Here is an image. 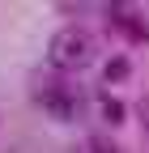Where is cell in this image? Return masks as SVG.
<instances>
[{
  "mask_svg": "<svg viewBox=\"0 0 149 153\" xmlns=\"http://www.w3.org/2000/svg\"><path fill=\"white\" fill-rule=\"evenodd\" d=\"M47 55L55 68H85L89 55H94V38H89L81 26H55V34L47 38Z\"/></svg>",
  "mask_w": 149,
  "mask_h": 153,
  "instance_id": "obj_1",
  "label": "cell"
},
{
  "mask_svg": "<svg viewBox=\"0 0 149 153\" xmlns=\"http://www.w3.org/2000/svg\"><path fill=\"white\" fill-rule=\"evenodd\" d=\"M111 22H115L128 38H136V43H149V17H145L136 4H111Z\"/></svg>",
  "mask_w": 149,
  "mask_h": 153,
  "instance_id": "obj_2",
  "label": "cell"
},
{
  "mask_svg": "<svg viewBox=\"0 0 149 153\" xmlns=\"http://www.w3.org/2000/svg\"><path fill=\"white\" fill-rule=\"evenodd\" d=\"M43 111L47 115H55V119H72V115H77V94H72L68 85H47L43 89Z\"/></svg>",
  "mask_w": 149,
  "mask_h": 153,
  "instance_id": "obj_3",
  "label": "cell"
},
{
  "mask_svg": "<svg viewBox=\"0 0 149 153\" xmlns=\"http://www.w3.org/2000/svg\"><path fill=\"white\" fill-rule=\"evenodd\" d=\"M102 119H107V128H119L124 119H128V106H124V98H115V94H102Z\"/></svg>",
  "mask_w": 149,
  "mask_h": 153,
  "instance_id": "obj_4",
  "label": "cell"
},
{
  "mask_svg": "<svg viewBox=\"0 0 149 153\" xmlns=\"http://www.w3.org/2000/svg\"><path fill=\"white\" fill-rule=\"evenodd\" d=\"M128 72H132V60H128L124 51H115L107 60V81H128Z\"/></svg>",
  "mask_w": 149,
  "mask_h": 153,
  "instance_id": "obj_5",
  "label": "cell"
},
{
  "mask_svg": "<svg viewBox=\"0 0 149 153\" xmlns=\"http://www.w3.org/2000/svg\"><path fill=\"white\" fill-rule=\"evenodd\" d=\"M89 149L94 153H119V145L111 140V132H89Z\"/></svg>",
  "mask_w": 149,
  "mask_h": 153,
  "instance_id": "obj_6",
  "label": "cell"
},
{
  "mask_svg": "<svg viewBox=\"0 0 149 153\" xmlns=\"http://www.w3.org/2000/svg\"><path fill=\"white\" fill-rule=\"evenodd\" d=\"M136 115H141V123H145V132H149V94L136 102Z\"/></svg>",
  "mask_w": 149,
  "mask_h": 153,
  "instance_id": "obj_7",
  "label": "cell"
}]
</instances>
